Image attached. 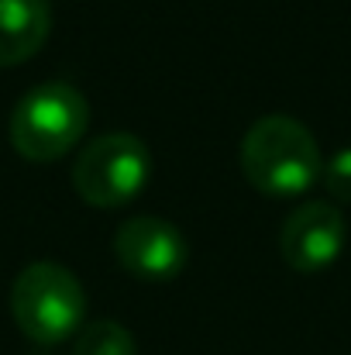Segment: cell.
I'll list each match as a JSON object with an SVG mask.
<instances>
[{
  "label": "cell",
  "mask_w": 351,
  "mask_h": 355,
  "mask_svg": "<svg viewBox=\"0 0 351 355\" xmlns=\"http://www.w3.org/2000/svg\"><path fill=\"white\" fill-rule=\"evenodd\" d=\"M244 180L272 200H293L321 183L324 155L303 121L289 114H265L241 138L237 148Z\"/></svg>",
  "instance_id": "1"
},
{
  "label": "cell",
  "mask_w": 351,
  "mask_h": 355,
  "mask_svg": "<svg viewBox=\"0 0 351 355\" xmlns=\"http://www.w3.org/2000/svg\"><path fill=\"white\" fill-rule=\"evenodd\" d=\"M10 314L35 345H59L83 328V283L62 262H31L10 286Z\"/></svg>",
  "instance_id": "2"
},
{
  "label": "cell",
  "mask_w": 351,
  "mask_h": 355,
  "mask_svg": "<svg viewBox=\"0 0 351 355\" xmlns=\"http://www.w3.org/2000/svg\"><path fill=\"white\" fill-rule=\"evenodd\" d=\"M87 124V97L66 80H48L17 101L10 114V145L28 162H55L83 141Z\"/></svg>",
  "instance_id": "3"
},
{
  "label": "cell",
  "mask_w": 351,
  "mask_h": 355,
  "mask_svg": "<svg viewBox=\"0 0 351 355\" xmlns=\"http://www.w3.org/2000/svg\"><path fill=\"white\" fill-rule=\"evenodd\" d=\"M152 176V152L138 135L114 131L87 141L73 166V187L90 207L114 211L131 204Z\"/></svg>",
  "instance_id": "4"
},
{
  "label": "cell",
  "mask_w": 351,
  "mask_h": 355,
  "mask_svg": "<svg viewBox=\"0 0 351 355\" xmlns=\"http://www.w3.org/2000/svg\"><path fill=\"white\" fill-rule=\"evenodd\" d=\"M114 255L127 276L141 283H169L186 269L190 241L172 221L155 214H138L117 228Z\"/></svg>",
  "instance_id": "5"
},
{
  "label": "cell",
  "mask_w": 351,
  "mask_h": 355,
  "mask_svg": "<svg viewBox=\"0 0 351 355\" xmlns=\"http://www.w3.org/2000/svg\"><path fill=\"white\" fill-rule=\"evenodd\" d=\"M345 245H348V225L331 200L300 204L279 232V252L286 266L307 276L331 269L341 259Z\"/></svg>",
  "instance_id": "6"
},
{
  "label": "cell",
  "mask_w": 351,
  "mask_h": 355,
  "mask_svg": "<svg viewBox=\"0 0 351 355\" xmlns=\"http://www.w3.org/2000/svg\"><path fill=\"white\" fill-rule=\"evenodd\" d=\"M52 31L48 0H0V66H21L42 52Z\"/></svg>",
  "instance_id": "7"
},
{
  "label": "cell",
  "mask_w": 351,
  "mask_h": 355,
  "mask_svg": "<svg viewBox=\"0 0 351 355\" xmlns=\"http://www.w3.org/2000/svg\"><path fill=\"white\" fill-rule=\"evenodd\" d=\"M73 355H138L134 335L117 321H93L80 328Z\"/></svg>",
  "instance_id": "8"
},
{
  "label": "cell",
  "mask_w": 351,
  "mask_h": 355,
  "mask_svg": "<svg viewBox=\"0 0 351 355\" xmlns=\"http://www.w3.org/2000/svg\"><path fill=\"white\" fill-rule=\"evenodd\" d=\"M321 183H324V190H327L334 200L351 204V148H338V152L324 162Z\"/></svg>",
  "instance_id": "9"
}]
</instances>
